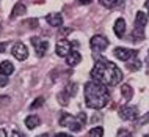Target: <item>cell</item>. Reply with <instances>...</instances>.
Wrapping results in <instances>:
<instances>
[{
    "label": "cell",
    "mask_w": 149,
    "mask_h": 137,
    "mask_svg": "<svg viewBox=\"0 0 149 137\" xmlns=\"http://www.w3.org/2000/svg\"><path fill=\"white\" fill-rule=\"evenodd\" d=\"M91 79L100 82L107 87H115L123 80V71L115 63L108 62L105 58H100L91 70Z\"/></svg>",
    "instance_id": "6da1fadb"
},
{
    "label": "cell",
    "mask_w": 149,
    "mask_h": 137,
    "mask_svg": "<svg viewBox=\"0 0 149 137\" xmlns=\"http://www.w3.org/2000/svg\"><path fill=\"white\" fill-rule=\"evenodd\" d=\"M110 101L108 87L96 80H90L85 84V104L90 109H104Z\"/></svg>",
    "instance_id": "7a4b0ae2"
},
{
    "label": "cell",
    "mask_w": 149,
    "mask_h": 137,
    "mask_svg": "<svg viewBox=\"0 0 149 137\" xmlns=\"http://www.w3.org/2000/svg\"><path fill=\"white\" fill-rule=\"evenodd\" d=\"M85 123H86V115L85 114L71 115V114H68V112H60V124L69 128L72 132H80L85 128Z\"/></svg>",
    "instance_id": "3957f363"
},
{
    "label": "cell",
    "mask_w": 149,
    "mask_h": 137,
    "mask_svg": "<svg viewBox=\"0 0 149 137\" xmlns=\"http://www.w3.org/2000/svg\"><path fill=\"white\" fill-rule=\"evenodd\" d=\"M148 24V14L143 11H138L135 16V22H134V33H132V39L134 41H141L144 38V29Z\"/></svg>",
    "instance_id": "277c9868"
},
{
    "label": "cell",
    "mask_w": 149,
    "mask_h": 137,
    "mask_svg": "<svg viewBox=\"0 0 149 137\" xmlns=\"http://www.w3.org/2000/svg\"><path fill=\"white\" fill-rule=\"evenodd\" d=\"M77 93V84H68L64 87V90L58 95V101L63 104V106H68L69 104V99Z\"/></svg>",
    "instance_id": "5b68a950"
},
{
    "label": "cell",
    "mask_w": 149,
    "mask_h": 137,
    "mask_svg": "<svg viewBox=\"0 0 149 137\" xmlns=\"http://www.w3.org/2000/svg\"><path fill=\"white\" fill-rule=\"evenodd\" d=\"M113 54L116 58L123 60V62H130L132 58H135L138 55V51H132V49H127V47H116Z\"/></svg>",
    "instance_id": "8992f818"
},
{
    "label": "cell",
    "mask_w": 149,
    "mask_h": 137,
    "mask_svg": "<svg viewBox=\"0 0 149 137\" xmlns=\"http://www.w3.org/2000/svg\"><path fill=\"white\" fill-rule=\"evenodd\" d=\"M90 46H91L93 51L102 52V51H105L108 47V39L104 35H94L91 38V41H90Z\"/></svg>",
    "instance_id": "52a82bcc"
},
{
    "label": "cell",
    "mask_w": 149,
    "mask_h": 137,
    "mask_svg": "<svg viewBox=\"0 0 149 137\" xmlns=\"http://www.w3.org/2000/svg\"><path fill=\"white\" fill-rule=\"evenodd\" d=\"M30 43L35 46V51H36V55H38V57H44L46 51L49 49V41L39 38V36H33V38H30Z\"/></svg>",
    "instance_id": "ba28073f"
},
{
    "label": "cell",
    "mask_w": 149,
    "mask_h": 137,
    "mask_svg": "<svg viewBox=\"0 0 149 137\" xmlns=\"http://www.w3.org/2000/svg\"><path fill=\"white\" fill-rule=\"evenodd\" d=\"M72 46H75V43L68 41V39H60L55 46V51H57V55L58 57H68V55L72 52Z\"/></svg>",
    "instance_id": "9c48e42d"
},
{
    "label": "cell",
    "mask_w": 149,
    "mask_h": 137,
    "mask_svg": "<svg viewBox=\"0 0 149 137\" xmlns=\"http://www.w3.org/2000/svg\"><path fill=\"white\" fill-rule=\"evenodd\" d=\"M11 54L19 62H24V60L29 58V49H27V46L24 43H16L13 46V49H11Z\"/></svg>",
    "instance_id": "30bf717a"
},
{
    "label": "cell",
    "mask_w": 149,
    "mask_h": 137,
    "mask_svg": "<svg viewBox=\"0 0 149 137\" xmlns=\"http://www.w3.org/2000/svg\"><path fill=\"white\" fill-rule=\"evenodd\" d=\"M138 109L134 106H126L119 110V117L123 120H127V122H134V120L138 118Z\"/></svg>",
    "instance_id": "8fae6325"
},
{
    "label": "cell",
    "mask_w": 149,
    "mask_h": 137,
    "mask_svg": "<svg viewBox=\"0 0 149 137\" xmlns=\"http://www.w3.org/2000/svg\"><path fill=\"white\" fill-rule=\"evenodd\" d=\"M46 21L52 27H61L63 25V16L60 13H49L46 16Z\"/></svg>",
    "instance_id": "7c38bea8"
},
{
    "label": "cell",
    "mask_w": 149,
    "mask_h": 137,
    "mask_svg": "<svg viewBox=\"0 0 149 137\" xmlns=\"http://www.w3.org/2000/svg\"><path fill=\"white\" fill-rule=\"evenodd\" d=\"M80 62H82V55H80L79 51H72L71 54L66 57V63L69 66H77Z\"/></svg>",
    "instance_id": "4fadbf2b"
},
{
    "label": "cell",
    "mask_w": 149,
    "mask_h": 137,
    "mask_svg": "<svg viewBox=\"0 0 149 137\" xmlns=\"http://www.w3.org/2000/svg\"><path fill=\"white\" fill-rule=\"evenodd\" d=\"M113 30H115V35H116V36H119V38H123V36H124V33H126V21H124L123 18L116 19Z\"/></svg>",
    "instance_id": "5bb4252c"
},
{
    "label": "cell",
    "mask_w": 149,
    "mask_h": 137,
    "mask_svg": "<svg viewBox=\"0 0 149 137\" xmlns=\"http://www.w3.org/2000/svg\"><path fill=\"white\" fill-rule=\"evenodd\" d=\"M24 123H25V126L29 128V129H35V128H38L39 124H41V118H39L38 115H29Z\"/></svg>",
    "instance_id": "9a60e30c"
},
{
    "label": "cell",
    "mask_w": 149,
    "mask_h": 137,
    "mask_svg": "<svg viewBox=\"0 0 149 137\" xmlns=\"http://www.w3.org/2000/svg\"><path fill=\"white\" fill-rule=\"evenodd\" d=\"M25 13H27V6L22 2H19V3H16L13 11H11V18H19V16H24Z\"/></svg>",
    "instance_id": "2e32d148"
},
{
    "label": "cell",
    "mask_w": 149,
    "mask_h": 137,
    "mask_svg": "<svg viewBox=\"0 0 149 137\" xmlns=\"http://www.w3.org/2000/svg\"><path fill=\"white\" fill-rule=\"evenodd\" d=\"M99 2H100V5L105 6V8H108V10H113V8H119V6H123V5H124L123 0H99Z\"/></svg>",
    "instance_id": "e0dca14e"
},
{
    "label": "cell",
    "mask_w": 149,
    "mask_h": 137,
    "mask_svg": "<svg viewBox=\"0 0 149 137\" xmlns=\"http://www.w3.org/2000/svg\"><path fill=\"white\" fill-rule=\"evenodd\" d=\"M0 71L5 72L6 76H11L14 72V65L10 62V60H3V62L0 63Z\"/></svg>",
    "instance_id": "ac0fdd59"
},
{
    "label": "cell",
    "mask_w": 149,
    "mask_h": 137,
    "mask_svg": "<svg viewBox=\"0 0 149 137\" xmlns=\"http://www.w3.org/2000/svg\"><path fill=\"white\" fill-rule=\"evenodd\" d=\"M121 95H123V98L126 99V101H130L132 95H134V90H132V87L129 85V84H124V85L121 87Z\"/></svg>",
    "instance_id": "d6986e66"
},
{
    "label": "cell",
    "mask_w": 149,
    "mask_h": 137,
    "mask_svg": "<svg viewBox=\"0 0 149 137\" xmlns=\"http://www.w3.org/2000/svg\"><path fill=\"white\" fill-rule=\"evenodd\" d=\"M88 136L90 137H102L104 136V129L100 126H96V128H93V129L88 132Z\"/></svg>",
    "instance_id": "ffe728a7"
},
{
    "label": "cell",
    "mask_w": 149,
    "mask_h": 137,
    "mask_svg": "<svg viewBox=\"0 0 149 137\" xmlns=\"http://www.w3.org/2000/svg\"><path fill=\"white\" fill-rule=\"evenodd\" d=\"M129 68H130L132 71H136V70H140V68H141V62H140L138 58H132L130 60V63H129Z\"/></svg>",
    "instance_id": "44dd1931"
},
{
    "label": "cell",
    "mask_w": 149,
    "mask_h": 137,
    "mask_svg": "<svg viewBox=\"0 0 149 137\" xmlns=\"http://www.w3.org/2000/svg\"><path fill=\"white\" fill-rule=\"evenodd\" d=\"M41 106H44V98H42V96H39V98H36L35 101L30 104V109H38Z\"/></svg>",
    "instance_id": "7402d4cb"
},
{
    "label": "cell",
    "mask_w": 149,
    "mask_h": 137,
    "mask_svg": "<svg viewBox=\"0 0 149 137\" xmlns=\"http://www.w3.org/2000/svg\"><path fill=\"white\" fill-rule=\"evenodd\" d=\"M8 76L5 74V72H2L0 71V87H5V85H8Z\"/></svg>",
    "instance_id": "603a6c76"
},
{
    "label": "cell",
    "mask_w": 149,
    "mask_h": 137,
    "mask_svg": "<svg viewBox=\"0 0 149 137\" xmlns=\"http://www.w3.org/2000/svg\"><path fill=\"white\" fill-rule=\"evenodd\" d=\"M118 137H132V134L127 129H119L118 131Z\"/></svg>",
    "instance_id": "cb8c5ba5"
},
{
    "label": "cell",
    "mask_w": 149,
    "mask_h": 137,
    "mask_svg": "<svg viewBox=\"0 0 149 137\" xmlns=\"http://www.w3.org/2000/svg\"><path fill=\"white\" fill-rule=\"evenodd\" d=\"M72 29H69V27H66V29H61V32H60V38H64L68 33H71Z\"/></svg>",
    "instance_id": "d4e9b609"
},
{
    "label": "cell",
    "mask_w": 149,
    "mask_h": 137,
    "mask_svg": "<svg viewBox=\"0 0 149 137\" xmlns=\"http://www.w3.org/2000/svg\"><path fill=\"white\" fill-rule=\"evenodd\" d=\"M77 2L80 3V5H90L93 0H77Z\"/></svg>",
    "instance_id": "484cf974"
},
{
    "label": "cell",
    "mask_w": 149,
    "mask_h": 137,
    "mask_svg": "<svg viewBox=\"0 0 149 137\" xmlns=\"http://www.w3.org/2000/svg\"><path fill=\"white\" fill-rule=\"evenodd\" d=\"M6 46H8L6 43H0V52H5V49H6Z\"/></svg>",
    "instance_id": "4316f807"
},
{
    "label": "cell",
    "mask_w": 149,
    "mask_h": 137,
    "mask_svg": "<svg viewBox=\"0 0 149 137\" xmlns=\"http://www.w3.org/2000/svg\"><path fill=\"white\" fill-rule=\"evenodd\" d=\"M0 137H8L6 136V131L3 129V128H0Z\"/></svg>",
    "instance_id": "83f0119b"
},
{
    "label": "cell",
    "mask_w": 149,
    "mask_h": 137,
    "mask_svg": "<svg viewBox=\"0 0 149 137\" xmlns=\"http://www.w3.org/2000/svg\"><path fill=\"white\" fill-rule=\"evenodd\" d=\"M55 137H72V136H69V134H64V132H60V134H57Z\"/></svg>",
    "instance_id": "f1b7e54d"
},
{
    "label": "cell",
    "mask_w": 149,
    "mask_h": 137,
    "mask_svg": "<svg viewBox=\"0 0 149 137\" xmlns=\"http://www.w3.org/2000/svg\"><path fill=\"white\" fill-rule=\"evenodd\" d=\"M146 122H149V115L143 117V120H141V122H140V124H143V123H146Z\"/></svg>",
    "instance_id": "f546056e"
},
{
    "label": "cell",
    "mask_w": 149,
    "mask_h": 137,
    "mask_svg": "<svg viewBox=\"0 0 149 137\" xmlns=\"http://www.w3.org/2000/svg\"><path fill=\"white\" fill-rule=\"evenodd\" d=\"M13 137H24V136H21L17 131H14V132H13Z\"/></svg>",
    "instance_id": "4dcf8cb0"
},
{
    "label": "cell",
    "mask_w": 149,
    "mask_h": 137,
    "mask_svg": "<svg viewBox=\"0 0 149 137\" xmlns=\"http://www.w3.org/2000/svg\"><path fill=\"white\" fill-rule=\"evenodd\" d=\"M38 137H49V134H41V136H38Z\"/></svg>",
    "instance_id": "1f68e13d"
},
{
    "label": "cell",
    "mask_w": 149,
    "mask_h": 137,
    "mask_svg": "<svg viewBox=\"0 0 149 137\" xmlns=\"http://www.w3.org/2000/svg\"><path fill=\"white\" fill-rule=\"evenodd\" d=\"M146 6H149V0H146Z\"/></svg>",
    "instance_id": "d6a6232c"
},
{
    "label": "cell",
    "mask_w": 149,
    "mask_h": 137,
    "mask_svg": "<svg viewBox=\"0 0 149 137\" xmlns=\"http://www.w3.org/2000/svg\"><path fill=\"white\" fill-rule=\"evenodd\" d=\"M0 33H2V25H0Z\"/></svg>",
    "instance_id": "836d02e7"
},
{
    "label": "cell",
    "mask_w": 149,
    "mask_h": 137,
    "mask_svg": "<svg viewBox=\"0 0 149 137\" xmlns=\"http://www.w3.org/2000/svg\"><path fill=\"white\" fill-rule=\"evenodd\" d=\"M144 137H149V136H144Z\"/></svg>",
    "instance_id": "e575fe53"
}]
</instances>
